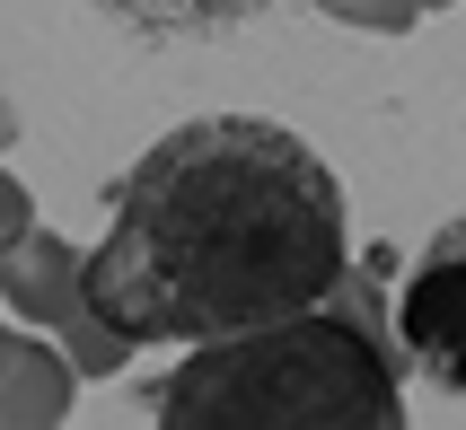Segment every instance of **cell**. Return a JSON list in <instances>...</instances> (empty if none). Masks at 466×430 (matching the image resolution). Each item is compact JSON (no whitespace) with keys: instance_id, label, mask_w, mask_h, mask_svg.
Segmentation results:
<instances>
[{"instance_id":"1","label":"cell","mask_w":466,"mask_h":430,"mask_svg":"<svg viewBox=\"0 0 466 430\" xmlns=\"http://www.w3.org/2000/svg\"><path fill=\"white\" fill-rule=\"evenodd\" d=\"M352 273L343 185L290 124L203 115L132 158L88 255V307L141 343H220Z\"/></svg>"},{"instance_id":"2","label":"cell","mask_w":466,"mask_h":430,"mask_svg":"<svg viewBox=\"0 0 466 430\" xmlns=\"http://www.w3.org/2000/svg\"><path fill=\"white\" fill-rule=\"evenodd\" d=\"M396 255H361L326 299L273 325L185 343L150 386V422L167 430H396L405 422V352L388 316Z\"/></svg>"},{"instance_id":"3","label":"cell","mask_w":466,"mask_h":430,"mask_svg":"<svg viewBox=\"0 0 466 430\" xmlns=\"http://www.w3.org/2000/svg\"><path fill=\"white\" fill-rule=\"evenodd\" d=\"M0 307L26 316L35 334H53V343L71 352V369H88V378H106V369L132 360V343L88 307V255H79L71 237H53L45 220H26L18 237L0 246Z\"/></svg>"},{"instance_id":"4","label":"cell","mask_w":466,"mask_h":430,"mask_svg":"<svg viewBox=\"0 0 466 430\" xmlns=\"http://www.w3.org/2000/svg\"><path fill=\"white\" fill-rule=\"evenodd\" d=\"M388 316H396V352L422 386L466 395V211L422 237L414 264H396L388 281Z\"/></svg>"},{"instance_id":"5","label":"cell","mask_w":466,"mask_h":430,"mask_svg":"<svg viewBox=\"0 0 466 430\" xmlns=\"http://www.w3.org/2000/svg\"><path fill=\"white\" fill-rule=\"evenodd\" d=\"M71 413V352H45L35 325H0V422H62Z\"/></svg>"},{"instance_id":"6","label":"cell","mask_w":466,"mask_h":430,"mask_svg":"<svg viewBox=\"0 0 466 430\" xmlns=\"http://www.w3.org/2000/svg\"><path fill=\"white\" fill-rule=\"evenodd\" d=\"M124 26H141V35H211V26H238L256 18L264 0H106Z\"/></svg>"},{"instance_id":"7","label":"cell","mask_w":466,"mask_h":430,"mask_svg":"<svg viewBox=\"0 0 466 430\" xmlns=\"http://www.w3.org/2000/svg\"><path fill=\"white\" fill-rule=\"evenodd\" d=\"M309 9H326V18L361 26V35H405V26L422 18V0H309Z\"/></svg>"},{"instance_id":"8","label":"cell","mask_w":466,"mask_h":430,"mask_svg":"<svg viewBox=\"0 0 466 430\" xmlns=\"http://www.w3.org/2000/svg\"><path fill=\"white\" fill-rule=\"evenodd\" d=\"M26 220H35V211H26V185L9 176V167H0V246H9V237H18Z\"/></svg>"},{"instance_id":"9","label":"cell","mask_w":466,"mask_h":430,"mask_svg":"<svg viewBox=\"0 0 466 430\" xmlns=\"http://www.w3.org/2000/svg\"><path fill=\"white\" fill-rule=\"evenodd\" d=\"M422 9H449V0H422Z\"/></svg>"}]
</instances>
